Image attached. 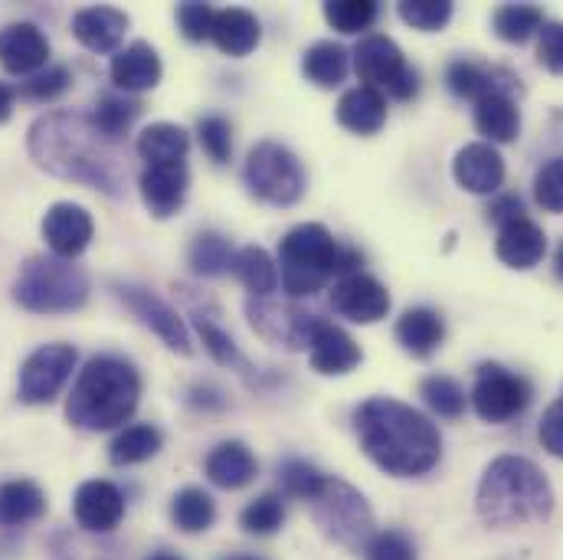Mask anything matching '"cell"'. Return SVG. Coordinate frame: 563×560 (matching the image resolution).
<instances>
[{"label": "cell", "mask_w": 563, "mask_h": 560, "mask_svg": "<svg viewBox=\"0 0 563 560\" xmlns=\"http://www.w3.org/2000/svg\"><path fill=\"white\" fill-rule=\"evenodd\" d=\"M30 157L46 174L63 180L89 184L109 197H122L129 184V164L119 141L102 135V129L86 112H49L30 125Z\"/></svg>", "instance_id": "cell-1"}, {"label": "cell", "mask_w": 563, "mask_h": 560, "mask_svg": "<svg viewBox=\"0 0 563 560\" xmlns=\"http://www.w3.org/2000/svg\"><path fill=\"white\" fill-rule=\"evenodd\" d=\"M354 429L367 459L397 479H420L442 459L435 422L394 397H371L354 410Z\"/></svg>", "instance_id": "cell-2"}, {"label": "cell", "mask_w": 563, "mask_h": 560, "mask_svg": "<svg viewBox=\"0 0 563 560\" xmlns=\"http://www.w3.org/2000/svg\"><path fill=\"white\" fill-rule=\"evenodd\" d=\"M475 512L488 528L541 525L554 515V488L531 459L498 455L482 472Z\"/></svg>", "instance_id": "cell-3"}, {"label": "cell", "mask_w": 563, "mask_h": 560, "mask_svg": "<svg viewBox=\"0 0 563 560\" xmlns=\"http://www.w3.org/2000/svg\"><path fill=\"white\" fill-rule=\"evenodd\" d=\"M141 400L139 371L115 354L92 358L66 400V420L89 432H106L132 420Z\"/></svg>", "instance_id": "cell-4"}, {"label": "cell", "mask_w": 563, "mask_h": 560, "mask_svg": "<svg viewBox=\"0 0 563 560\" xmlns=\"http://www.w3.org/2000/svg\"><path fill=\"white\" fill-rule=\"evenodd\" d=\"M282 288L291 298H305L321 292L328 282L354 276L364 270V256L344 243H338L321 223H301L288 230L279 243Z\"/></svg>", "instance_id": "cell-5"}, {"label": "cell", "mask_w": 563, "mask_h": 560, "mask_svg": "<svg viewBox=\"0 0 563 560\" xmlns=\"http://www.w3.org/2000/svg\"><path fill=\"white\" fill-rule=\"evenodd\" d=\"M13 301L33 315H69L89 301V276L73 260L30 256L13 282Z\"/></svg>", "instance_id": "cell-6"}, {"label": "cell", "mask_w": 563, "mask_h": 560, "mask_svg": "<svg viewBox=\"0 0 563 560\" xmlns=\"http://www.w3.org/2000/svg\"><path fill=\"white\" fill-rule=\"evenodd\" d=\"M308 505L318 528L347 551H364L377 535L367 498L344 479H324L321 492Z\"/></svg>", "instance_id": "cell-7"}, {"label": "cell", "mask_w": 563, "mask_h": 560, "mask_svg": "<svg viewBox=\"0 0 563 560\" xmlns=\"http://www.w3.org/2000/svg\"><path fill=\"white\" fill-rule=\"evenodd\" d=\"M305 167L285 144L263 141L250 151L246 187L256 200L273 207H291L305 197Z\"/></svg>", "instance_id": "cell-8"}, {"label": "cell", "mask_w": 563, "mask_h": 560, "mask_svg": "<svg viewBox=\"0 0 563 560\" xmlns=\"http://www.w3.org/2000/svg\"><path fill=\"white\" fill-rule=\"evenodd\" d=\"M354 69L364 86L377 92H390L394 99L407 102L420 92V73L407 63L404 50L390 36H364L354 50Z\"/></svg>", "instance_id": "cell-9"}, {"label": "cell", "mask_w": 563, "mask_h": 560, "mask_svg": "<svg viewBox=\"0 0 563 560\" xmlns=\"http://www.w3.org/2000/svg\"><path fill=\"white\" fill-rule=\"evenodd\" d=\"M531 397L534 394H531L528 377H521L501 364H482L475 374L468 404L485 422H508L528 410Z\"/></svg>", "instance_id": "cell-10"}, {"label": "cell", "mask_w": 563, "mask_h": 560, "mask_svg": "<svg viewBox=\"0 0 563 560\" xmlns=\"http://www.w3.org/2000/svg\"><path fill=\"white\" fill-rule=\"evenodd\" d=\"M246 315L253 321V328L276 348L285 351H305L311 348V338L318 331V325L324 318L295 308L291 301H276V298H250L246 301Z\"/></svg>", "instance_id": "cell-11"}, {"label": "cell", "mask_w": 563, "mask_h": 560, "mask_svg": "<svg viewBox=\"0 0 563 560\" xmlns=\"http://www.w3.org/2000/svg\"><path fill=\"white\" fill-rule=\"evenodd\" d=\"M76 371V348L73 344H43L36 348L20 367V400L30 407L53 404L66 381Z\"/></svg>", "instance_id": "cell-12"}, {"label": "cell", "mask_w": 563, "mask_h": 560, "mask_svg": "<svg viewBox=\"0 0 563 560\" xmlns=\"http://www.w3.org/2000/svg\"><path fill=\"white\" fill-rule=\"evenodd\" d=\"M112 288H115V295L135 311V318H139L141 325L151 328L170 351H177V354H190V351H194V348H190V331H187L184 318H180L164 298H157V295L147 292V288L129 285V282H115Z\"/></svg>", "instance_id": "cell-13"}, {"label": "cell", "mask_w": 563, "mask_h": 560, "mask_svg": "<svg viewBox=\"0 0 563 560\" xmlns=\"http://www.w3.org/2000/svg\"><path fill=\"white\" fill-rule=\"evenodd\" d=\"M92 237H96V223H92L89 210L79 204H69V200L53 204L43 217V240H46L49 253L59 260L82 256L89 250Z\"/></svg>", "instance_id": "cell-14"}, {"label": "cell", "mask_w": 563, "mask_h": 560, "mask_svg": "<svg viewBox=\"0 0 563 560\" xmlns=\"http://www.w3.org/2000/svg\"><path fill=\"white\" fill-rule=\"evenodd\" d=\"M331 305L341 318H351L357 325H374L387 318L390 311V292L384 282H377L367 273H354L334 282L331 288Z\"/></svg>", "instance_id": "cell-15"}, {"label": "cell", "mask_w": 563, "mask_h": 560, "mask_svg": "<svg viewBox=\"0 0 563 560\" xmlns=\"http://www.w3.org/2000/svg\"><path fill=\"white\" fill-rule=\"evenodd\" d=\"M73 515H76V525L82 531L109 535L125 518V495L119 492V485H112L106 479L82 482L76 488V498H73Z\"/></svg>", "instance_id": "cell-16"}, {"label": "cell", "mask_w": 563, "mask_h": 560, "mask_svg": "<svg viewBox=\"0 0 563 560\" xmlns=\"http://www.w3.org/2000/svg\"><path fill=\"white\" fill-rule=\"evenodd\" d=\"M452 177L462 190L488 197L505 184V157L498 154L495 144L485 141H472L465 144L455 161H452Z\"/></svg>", "instance_id": "cell-17"}, {"label": "cell", "mask_w": 563, "mask_h": 560, "mask_svg": "<svg viewBox=\"0 0 563 560\" xmlns=\"http://www.w3.org/2000/svg\"><path fill=\"white\" fill-rule=\"evenodd\" d=\"M49 63V40L33 23H10L0 30V66L10 76H36Z\"/></svg>", "instance_id": "cell-18"}, {"label": "cell", "mask_w": 563, "mask_h": 560, "mask_svg": "<svg viewBox=\"0 0 563 560\" xmlns=\"http://www.w3.org/2000/svg\"><path fill=\"white\" fill-rule=\"evenodd\" d=\"M187 187H190V174L184 164H151L139 177L141 200L157 220H167L184 207Z\"/></svg>", "instance_id": "cell-19"}, {"label": "cell", "mask_w": 563, "mask_h": 560, "mask_svg": "<svg viewBox=\"0 0 563 560\" xmlns=\"http://www.w3.org/2000/svg\"><path fill=\"white\" fill-rule=\"evenodd\" d=\"M518 76L475 63V59H455L445 69V86L455 99H485V96H511L518 89Z\"/></svg>", "instance_id": "cell-20"}, {"label": "cell", "mask_w": 563, "mask_h": 560, "mask_svg": "<svg viewBox=\"0 0 563 560\" xmlns=\"http://www.w3.org/2000/svg\"><path fill=\"white\" fill-rule=\"evenodd\" d=\"M308 351H311V367H314L318 374H324V377L351 374V371L361 364V348H357V341H354L344 328H338V325H331V321H321V325H318V331H314Z\"/></svg>", "instance_id": "cell-21"}, {"label": "cell", "mask_w": 563, "mask_h": 560, "mask_svg": "<svg viewBox=\"0 0 563 560\" xmlns=\"http://www.w3.org/2000/svg\"><path fill=\"white\" fill-rule=\"evenodd\" d=\"M161 56L151 43L135 40L132 46H125L119 56H112V66H109V76L115 83V89H122L125 96L129 92H147L161 83Z\"/></svg>", "instance_id": "cell-22"}, {"label": "cell", "mask_w": 563, "mask_h": 560, "mask_svg": "<svg viewBox=\"0 0 563 560\" xmlns=\"http://www.w3.org/2000/svg\"><path fill=\"white\" fill-rule=\"evenodd\" d=\"M129 30V13L119 7H86L73 17L76 40L92 53H112Z\"/></svg>", "instance_id": "cell-23"}, {"label": "cell", "mask_w": 563, "mask_h": 560, "mask_svg": "<svg viewBox=\"0 0 563 560\" xmlns=\"http://www.w3.org/2000/svg\"><path fill=\"white\" fill-rule=\"evenodd\" d=\"M495 253L511 270H534L544 260V253H548V237H544V230L534 220L521 217V220H515V223L498 230Z\"/></svg>", "instance_id": "cell-24"}, {"label": "cell", "mask_w": 563, "mask_h": 560, "mask_svg": "<svg viewBox=\"0 0 563 560\" xmlns=\"http://www.w3.org/2000/svg\"><path fill=\"white\" fill-rule=\"evenodd\" d=\"M338 122L354 135H377L387 122V96L371 86L347 89L338 102Z\"/></svg>", "instance_id": "cell-25"}, {"label": "cell", "mask_w": 563, "mask_h": 560, "mask_svg": "<svg viewBox=\"0 0 563 560\" xmlns=\"http://www.w3.org/2000/svg\"><path fill=\"white\" fill-rule=\"evenodd\" d=\"M203 469H207V479L220 488H246L256 479L260 465H256V455L250 452L246 442L230 439V442H220L207 455Z\"/></svg>", "instance_id": "cell-26"}, {"label": "cell", "mask_w": 563, "mask_h": 560, "mask_svg": "<svg viewBox=\"0 0 563 560\" xmlns=\"http://www.w3.org/2000/svg\"><path fill=\"white\" fill-rule=\"evenodd\" d=\"M260 20L243 10V7H227V10H217V20H213V43L220 53L227 56H250L256 46H260Z\"/></svg>", "instance_id": "cell-27"}, {"label": "cell", "mask_w": 563, "mask_h": 560, "mask_svg": "<svg viewBox=\"0 0 563 560\" xmlns=\"http://www.w3.org/2000/svg\"><path fill=\"white\" fill-rule=\"evenodd\" d=\"M397 341L404 344L407 354L429 358L445 341V321L432 308H407L397 321Z\"/></svg>", "instance_id": "cell-28"}, {"label": "cell", "mask_w": 563, "mask_h": 560, "mask_svg": "<svg viewBox=\"0 0 563 560\" xmlns=\"http://www.w3.org/2000/svg\"><path fill=\"white\" fill-rule=\"evenodd\" d=\"M475 129L485 144H511L521 135V112L511 96H485L475 102Z\"/></svg>", "instance_id": "cell-29"}, {"label": "cell", "mask_w": 563, "mask_h": 560, "mask_svg": "<svg viewBox=\"0 0 563 560\" xmlns=\"http://www.w3.org/2000/svg\"><path fill=\"white\" fill-rule=\"evenodd\" d=\"M46 515V495L30 479H10L0 485V528H20Z\"/></svg>", "instance_id": "cell-30"}, {"label": "cell", "mask_w": 563, "mask_h": 560, "mask_svg": "<svg viewBox=\"0 0 563 560\" xmlns=\"http://www.w3.org/2000/svg\"><path fill=\"white\" fill-rule=\"evenodd\" d=\"M347 69H351V53L341 43H331V40H321V43L308 46L305 56H301V73L318 89L341 86L344 76H347Z\"/></svg>", "instance_id": "cell-31"}, {"label": "cell", "mask_w": 563, "mask_h": 560, "mask_svg": "<svg viewBox=\"0 0 563 560\" xmlns=\"http://www.w3.org/2000/svg\"><path fill=\"white\" fill-rule=\"evenodd\" d=\"M141 161L151 164H184L187 151H190V135L180 125L170 122H154L139 135Z\"/></svg>", "instance_id": "cell-32"}, {"label": "cell", "mask_w": 563, "mask_h": 560, "mask_svg": "<svg viewBox=\"0 0 563 560\" xmlns=\"http://www.w3.org/2000/svg\"><path fill=\"white\" fill-rule=\"evenodd\" d=\"M233 276L243 282V288L253 295V298H266L276 292L279 285V266L273 263V256L260 246H246V250H236V260H233Z\"/></svg>", "instance_id": "cell-33"}, {"label": "cell", "mask_w": 563, "mask_h": 560, "mask_svg": "<svg viewBox=\"0 0 563 560\" xmlns=\"http://www.w3.org/2000/svg\"><path fill=\"white\" fill-rule=\"evenodd\" d=\"M161 446H164V436H161L157 426H151V422H135V426H125V429L112 439L109 459H112L115 465H139V462L154 459V455L161 452Z\"/></svg>", "instance_id": "cell-34"}, {"label": "cell", "mask_w": 563, "mask_h": 560, "mask_svg": "<svg viewBox=\"0 0 563 560\" xmlns=\"http://www.w3.org/2000/svg\"><path fill=\"white\" fill-rule=\"evenodd\" d=\"M544 23H548L544 10L534 3H505L492 17V26H495L498 40H505V43H528L531 36L541 33Z\"/></svg>", "instance_id": "cell-35"}, {"label": "cell", "mask_w": 563, "mask_h": 560, "mask_svg": "<svg viewBox=\"0 0 563 560\" xmlns=\"http://www.w3.org/2000/svg\"><path fill=\"white\" fill-rule=\"evenodd\" d=\"M170 521L187 535H200V531L213 528L217 505L203 488H180L170 502Z\"/></svg>", "instance_id": "cell-36"}, {"label": "cell", "mask_w": 563, "mask_h": 560, "mask_svg": "<svg viewBox=\"0 0 563 560\" xmlns=\"http://www.w3.org/2000/svg\"><path fill=\"white\" fill-rule=\"evenodd\" d=\"M194 321H197V331H200V338H203V344H207V351L213 354L217 364H223V367H230V371H240V374L250 371L243 351H240L236 341L223 331V325L217 321V315H210V311H203V308L194 305Z\"/></svg>", "instance_id": "cell-37"}, {"label": "cell", "mask_w": 563, "mask_h": 560, "mask_svg": "<svg viewBox=\"0 0 563 560\" xmlns=\"http://www.w3.org/2000/svg\"><path fill=\"white\" fill-rule=\"evenodd\" d=\"M233 260H236V250L220 233H200L190 246V270L207 279L233 273Z\"/></svg>", "instance_id": "cell-38"}, {"label": "cell", "mask_w": 563, "mask_h": 560, "mask_svg": "<svg viewBox=\"0 0 563 560\" xmlns=\"http://www.w3.org/2000/svg\"><path fill=\"white\" fill-rule=\"evenodd\" d=\"M139 116V99H129V96H99L96 112H92V122L102 129V135H109L112 141H122L132 132V125H135Z\"/></svg>", "instance_id": "cell-39"}, {"label": "cell", "mask_w": 563, "mask_h": 560, "mask_svg": "<svg viewBox=\"0 0 563 560\" xmlns=\"http://www.w3.org/2000/svg\"><path fill=\"white\" fill-rule=\"evenodd\" d=\"M420 397L426 400V407H429L432 414H439V417H445V420L462 417V414H465V404H468L462 384L452 381V377H445V374L426 377L420 384Z\"/></svg>", "instance_id": "cell-40"}, {"label": "cell", "mask_w": 563, "mask_h": 560, "mask_svg": "<svg viewBox=\"0 0 563 560\" xmlns=\"http://www.w3.org/2000/svg\"><path fill=\"white\" fill-rule=\"evenodd\" d=\"M380 7L374 0H328L324 20L341 33H361L377 23Z\"/></svg>", "instance_id": "cell-41"}, {"label": "cell", "mask_w": 563, "mask_h": 560, "mask_svg": "<svg viewBox=\"0 0 563 560\" xmlns=\"http://www.w3.org/2000/svg\"><path fill=\"white\" fill-rule=\"evenodd\" d=\"M282 521H285V502H282V495L276 492H266V495H260L256 502H250L246 508H243V515H240V525L250 531V535H276L282 528Z\"/></svg>", "instance_id": "cell-42"}, {"label": "cell", "mask_w": 563, "mask_h": 560, "mask_svg": "<svg viewBox=\"0 0 563 560\" xmlns=\"http://www.w3.org/2000/svg\"><path fill=\"white\" fill-rule=\"evenodd\" d=\"M400 20L422 33H435L452 20V3L449 0H404L397 7Z\"/></svg>", "instance_id": "cell-43"}, {"label": "cell", "mask_w": 563, "mask_h": 560, "mask_svg": "<svg viewBox=\"0 0 563 560\" xmlns=\"http://www.w3.org/2000/svg\"><path fill=\"white\" fill-rule=\"evenodd\" d=\"M324 479H328V475H321L314 465H308V462H301V459H288V462L282 465V485H285V492H288L291 498H301L305 505L321 492Z\"/></svg>", "instance_id": "cell-44"}, {"label": "cell", "mask_w": 563, "mask_h": 560, "mask_svg": "<svg viewBox=\"0 0 563 560\" xmlns=\"http://www.w3.org/2000/svg\"><path fill=\"white\" fill-rule=\"evenodd\" d=\"M73 76L66 66H46L43 73L30 76L23 86H20V96L30 99V102H53L56 96H63L69 89Z\"/></svg>", "instance_id": "cell-45"}, {"label": "cell", "mask_w": 563, "mask_h": 560, "mask_svg": "<svg viewBox=\"0 0 563 560\" xmlns=\"http://www.w3.org/2000/svg\"><path fill=\"white\" fill-rule=\"evenodd\" d=\"M534 200L548 213H563V157L548 161L534 177Z\"/></svg>", "instance_id": "cell-46"}, {"label": "cell", "mask_w": 563, "mask_h": 560, "mask_svg": "<svg viewBox=\"0 0 563 560\" xmlns=\"http://www.w3.org/2000/svg\"><path fill=\"white\" fill-rule=\"evenodd\" d=\"M197 135H200L203 151H207L217 164H227V161H230V154H233V129H230L227 119H220V116L200 119Z\"/></svg>", "instance_id": "cell-47"}, {"label": "cell", "mask_w": 563, "mask_h": 560, "mask_svg": "<svg viewBox=\"0 0 563 560\" xmlns=\"http://www.w3.org/2000/svg\"><path fill=\"white\" fill-rule=\"evenodd\" d=\"M367 560H417V545L410 541V535L390 528V531H377L374 541L364 548Z\"/></svg>", "instance_id": "cell-48"}, {"label": "cell", "mask_w": 563, "mask_h": 560, "mask_svg": "<svg viewBox=\"0 0 563 560\" xmlns=\"http://www.w3.org/2000/svg\"><path fill=\"white\" fill-rule=\"evenodd\" d=\"M213 20H217V10L210 3H180L177 7V23H180V33L190 40V43H203L213 36Z\"/></svg>", "instance_id": "cell-49"}, {"label": "cell", "mask_w": 563, "mask_h": 560, "mask_svg": "<svg viewBox=\"0 0 563 560\" xmlns=\"http://www.w3.org/2000/svg\"><path fill=\"white\" fill-rule=\"evenodd\" d=\"M538 59L554 76H563V23H544L538 33Z\"/></svg>", "instance_id": "cell-50"}, {"label": "cell", "mask_w": 563, "mask_h": 560, "mask_svg": "<svg viewBox=\"0 0 563 560\" xmlns=\"http://www.w3.org/2000/svg\"><path fill=\"white\" fill-rule=\"evenodd\" d=\"M538 436H541V446H544L551 455L563 459V400L561 404H554V407L541 417Z\"/></svg>", "instance_id": "cell-51"}, {"label": "cell", "mask_w": 563, "mask_h": 560, "mask_svg": "<svg viewBox=\"0 0 563 560\" xmlns=\"http://www.w3.org/2000/svg\"><path fill=\"white\" fill-rule=\"evenodd\" d=\"M521 217H525V200L515 197V194H505V197H498V200L488 207V220L498 223V230L508 227V223H515V220H521Z\"/></svg>", "instance_id": "cell-52"}, {"label": "cell", "mask_w": 563, "mask_h": 560, "mask_svg": "<svg viewBox=\"0 0 563 560\" xmlns=\"http://www.w3.org/2000/svg\"><path fill=\"white\" fill-rule=\"evenodd\" d=\"M13 96H16V92H13L7 83H0V125L13 116Z\"/></svg>", "instance_id": "cell-53"}, {"label": "cell", "mask_w": 563, "mask_h": 560, "mask_svg": "<svg viewBox=\"0 0 563 560\" xmlns=\"http://www.w3.org/2000/svg\"><path fill=\"white\" fill-rule=\"evenodd\" d=\"M144 560H184L180 554H174V551H154V554H147Z\"/></svg>", "instance_id": "cell-54"}, {"label": "cell", "mask_w": 563, "mask_h": 560, "mask_svg": "<svg viewBox=\"0 0 563 560\" xmlns=\"http://www.w3.org/2000/svg\"><path fill=\"white\" fill-rule=\"evenodd\" d=\"M554 273H558V279L563 282V243L558 246V256H554Z\"/></svg>", "instance_id": "cell-55"}, {"label": "cell", "mask_w": 563, "mask_h": 560, "mask_svg": "<svg viewBox=\"0 0 563 560\" xmlns=\"http://www.w3.org/2000/svg\"><path fill=\"white\" fill-rule=\"evenodd\" d=\"M220 560H263V558H256V554H230V558H220Z\"/></svg>", "instance_id": "cell-56"}]
</instances>
